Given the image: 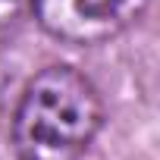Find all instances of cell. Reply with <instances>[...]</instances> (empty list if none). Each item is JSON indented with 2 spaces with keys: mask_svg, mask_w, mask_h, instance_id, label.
Listing matches in <instances>:
<instances>
[{
  "mask_svg": "<svg viewBox=\"0 0 160 160\" xmlns=\"http://www.w3.org/2000/svg\"><path fill=\"white\" fill-rule=\"evenodd\" d=\"M104 119L91 78L72 66L38 72L13 116V151L19 160H82Z\"/></svg>",
  "mask_w": 160,
  "mask_h": 160,
  "instance_id": "6da1fadb",
  "label": "cell"
},
{
  "mask_svg": "<svg viewBox=\"0 0 160 160\" xmlns=\"http://www.w3.org/2000/svg\"><path fill=\"white\" fill-rule=\"evenodd\" d=\"M148 0H35L44 32L69 44H101L126 32Z\"/></svg>",
  "mask_w": 160,
  "mask_h": 160,
  "instance_id": "7a4b0ae2",
  "label": "cell"
},
{
  "mask_svg": "<svg viewBox=\"0 0 160 160\" xmlns=\"http://www.w3.org/2000/svg\"><path fill=\"white\" fill-rule=\"evenodd\" d=\"M22 3H25V0H0V28H7V25L19 16Z\"/></svg>",
  "mask_w": 160,
  "mask_h": 160,
  "instance_id": "3957f363",
  "label": "cell"
}]
</instances>
